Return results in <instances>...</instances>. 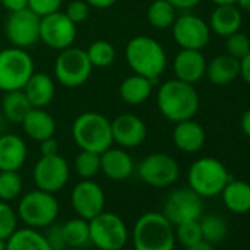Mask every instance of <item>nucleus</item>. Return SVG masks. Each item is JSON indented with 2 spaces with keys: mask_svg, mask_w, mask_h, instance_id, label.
Instances as JSON below:
<instances>
[{
  "mask_svg": "<svg viewBox=\"0 0 250 250\" xmlns=\"http://www.w3.org/2000/svg\"><path fill=\"white\" fill-rule=\"evenodd\" d=\"M212 3L218 5H235V0H210Z\"/></svg>",
  "mask_w": 250,
  "mask_h": 250,
  "instance_id": "50",
  "label": "nucleus"
},
{
  "mask_svg": "<svg viewBox=\"0 0 250 250\" xmlns=\"http://www.w3.org/2000/svg\"><path fill=\"white\" fill-rule=\"evenodd\" d=\"M22 191V180L18 171H0V200H15Z\"/></svg>",
  "mask_w": 250,
  "mask_h": 250,
  "instance_id": "35",
  "label": "nucleus"
},
{
  "mask_svg": "<svg viewBox=\"0 0 250 250\" xmlns=\"http://www.w3.org/2000/svg\"><path fill=\"white\" fill-rule=\"evenodd\" d=\"M232 177L227 167L215 158H200L194 161L188 169V187L200 197L219 196Z\"/></svg>",
  "mask_w": 250,
  "mask_h": 250,
  "instance_id": "5",
  "label": "nucleus"
},
{
  "mask_svg": "<svg viewBox=\"0 0 250 250\" xmlns=\"http://www.w3.org/2000/svg\"><path fill=\"white\" fill-rule=\"evenodd\" d=\"M139 177L150 187L165 188L174 184L180 175L177 161L167 153H152L139 165Z\"/></svg>",
  "mask_w": 250,
  "mask_h": 250,
  "instance_id": "11",
  "label": "nucleus"
},
{
  "mask_svg": "<svg viewBox=\"0 0 250 250\" xmlns=\"http://www.w3.org/2000/svg\"><path fill=\"white\" fill-rule=\"evenodd\" d=\"M85 52H87V56H88L93 68H107L113 63V61L116 58L115 47L106 40L93 42Z\"/></svg>",
  "mask_w": 250,
  "mask_h": 250,
  "instance_id": "33",
  "label": "nucleus"
},
{
  "mask_svg": "<svg viewBox=\"0 0 250 250\" xmlns=\"http://www.w3.org/2000/svg\"><path fill=\"white\" fill-rule=\"evenodd\" d=\"M225 47H227V53L238 61H241L249 52H250V40L246 34L243 33H234L228 37H225Z\"/></svg>",
  "mask_w": 250,
  "mask_h": 250,
  "instance_id": "38",
  "label": "nucleus"
},
{
  "mask_svg": "<svg viewBox=\"0 0 250 250\" xmlns=\"http://www.w3.org/2000/svg\"><path fill=\"white\" fill-rule=\"evenodd\" d=\"M33 109L24 90L6 91L2 99V112L5 118L14 124H21L27 113Z\"/></svg>",
  "mask_w": 250,
  "mask_h": 250,
  "instance_id": "29",
  "label": "nucleus"
},
{
  "mask_svg": "<svg viewBox=\"0 0 250 250\" xmlns=\"http://www.w3.org/2000/svg\"><path fill=\"white\" fill-rule=\"evenodd\" d=\"M5 33L14 47L28 49L40 42V17L28 8L11 12Z\"/></svg>",
  "mask_w": 250,
  "mask_h": 250,
  "instance_id": "12",
  "label": "nucleus"
},
{
  "mask_svg": "<svg viewBox=\"0 0 250 250\" xmlns=\"http://www.w3.org/2000/svg\"><path fill=\"white\" fill-rule=\"evenodd\" d=\"M174 231H175V240H178L184 247H190V246L196 244L197 241L203 240L199 219L181 222V224L175 225Z\"/></svg>",
  "mask_w": 250,
  "mask_h": 250,
  "instance_id": "36",
  "label": "nucleus"
},
{
  "mask_svg": "<svg viewBox=\"0 0 250 250\" xmlns=\"http://www.w3.org/2000/svg\"><path fill=\"white\" fill-rule=\"evenodd\" d=\"M156 103L164 118L177 124L186 119H193L199 110L200 99L193 84L174 78L165 81L159 87Z\"/></svg>",
  "mask_w": 250,
  "mask_h": 250,
  "instance_id": "1",
  "label": "nucleus"
},
{
  "mask_svg": "<svg viewBox=\"0 0 250 250\" xmlns=\"http://www.w3.org/2000/svg\"><path fill=\"white\" fill-rule=\"evenodd\" d=\"M87 2L88 6L91 8H97V9H107L110 6H113L116 3V0H84Z\"/></svg>",
  "mask_w": 250,
  "mask_h": 250,
  "instance_id": "47",
  "label": "nucleus"
},
{
  "mask_svg": "<svg viewBox=\"0 0 250 250\" xmlns=\"http://www.w3.org/2000/svg\"><path fill=\"white\" fill-rule=\"evenodd\" d=\"M240 127H241V131L244 133V136H246L247 139H250V109H247V110L241 115Z\"/></svg>",
  "mask_w": 250,
  "mask_h": 250,
  "instance_id": "46",
  "label": "nucleus"
},
{
  "mask_svg": "<svg viewBox=\"0 0 250 250\" xmlns=\"http://www.w3.org/2000/svg\"><path fill=\"white\" fill-rule=\"evenodd\" d=\"M125 61L134 74L143 75L153 83L167 68V53L162 44L149 36H136L125 46Z\"/></svg>",
  "mask_w": 250,
  "mask_h": 250,
  "instance_id": "2",
  "label": "nucleus"
},
{
  "mask_svg": "<svg viewBox=\"0 0 250 250\" xmlns=\"http://www.w3.org/2000/svg\"><path fill=\"white\" fill-rule=\"evenodd\" d=\"M241 24L243 15L235 5H218L209 20V28L221 37L237 33Z\"/></svg>",
  "mask_w": 250,
  "mask_h": 250,
  "instance_id": "24",
  "label": "nucleus"
},
{
  "mask_svg": "<svg viewBox=\"0 0 250 250\" xmlns=\"http://www.w3.org/2000/svg\"><path fill=\"white\" fill-rule=\"evenodd\" d=\"M25 96L28 97L33 107H46L52 103L56 87L52 77H49L44 72H33V75L28 78L25 87L22 88Z\"/></svg>",
  "mask_w": 250,
  "mask_h": 250,
  "instance_id": "23",
  "label": "nucleus"
},
{
  "mask_svg": "<svg viewBox=\"0 0 250 250\" xmlns=\"http://www.w3.org/2000/svg\"><path fill=\"white\" fill-rule=\"evenodd\" d=\"M205 75L215 85H228L240 75V61L228 53L219 55L206 65Z\"/></svg>",
  "mask_w": 250,
  "mask_h": 250,
  "instance_id": "26",
  "label": "nucleus"
},
{
  "mask_svg": "<svg viewBox=\"0 0 250 250\" xmlns=\"http://www.w3.org/2000/svg\"><path fill=\"white\" fill-rule=\"evenodd\" d=\"M167 2H169L175 9L188 11V9L196 8L202 2V0H167Z\"/></svg>",
  "mask_w": 250,
  "mask_h": 250,
  "instance_id": "44",
  "label": "nucleus"
},
{
  "mask_svg": "<svg viewBox=\"0 0 250 250\" xmlns=\"http://www.w3.org/2000/svg\"><path fill=\"white\" fill-rule=\"evenodd\" d=\"M61 6L62 0H28V9H31L40 18L61 11Z\"/></svg>",
  "mask_w": 250,
  "mask_h": 250,
  "instance_id": "39",
  "label": "nucleus"
},
{
  "mask_svg": "<svg viewBox=\"0 0 250 250\" xmlns=\"http://www.w3.org/2000/svg\"><path fill=\"white\" fill-rule=\"evenodd\" d=\"M72 139L81 150L103 153L112 147L110 121L97 112H84L72 122Z\"/></svg>",
  "mask_w": 250,
  "mask_h": 250,
  "instance_id": "4",
  "label": "nucleus"
},
{
  "mask_svg": "<svg viewBox=\"0 0 250 250\" xmlns=\"http://www.w3.org/2000/svg\"><path fill=\"white\" fill-rule=\"evenodd\" d=\"M40 152H42V156H52V155L59 153V143L55 139V136L40 142Z\"/></svg>",
  "mask_w": 250,
  "mask_h": 250,
  "instance_id": "42",
  "label": "nucleus"
},
{
  "mask_svg": "<svg viewBox=\"0 0 250 250\" xmlns=\"http://www.w3.org/2000/svg\"><path fill=\"white\" fill-rule=\"evenodd\" d=\"M33 180L37 188L56 193L62 190L69 180V165L63 156H42L33 169Z\"/></svg>",
  "mask_w": 250,
  "mask_h": 250,
  "instance_id": "14",
  "label": "nucleus"
},
{
  "mask_svg": "<svg viewBox=\"0 0 250 250\" xmlns=\"http://www.w3.org/2000/svg\"><path fill=\"white\" fill-rule=\"evenodd\" d=\"M17 215L31 228H46L56 221L59 203L53 193L37 188L21 197Z\"/></svg>",
  "mask_w": 250,
  "mask_h": 250,
  "instance_id": "6",
  "label": "nucleus"
},
{
  "mask_svg": "<svg viewBox=\"0 0 250 250\" xmlns=\"http://www.w3.org/2000/svg\"><path fill=\"white\" fill-rule=\"evenodd\" d=\"M63 250H83V247H66Z\"/></svg>",
  "mask_w": 250,
  "mask_h": 250,
  "instance_id": "52",
  "label": "nucleus"
},
{
  "mask_svg": "<svg viewBox=\"0 0 250 250\" xmlns=\"http://www.w3.org/2000/svg\"><path fill=\"white\" fill-rule=\"evenodd\" d=\"M222 202L228 210L232 213H247L250 212V184L241 180H229L224 187Z\"/></svg>",
  "mask_w": 250,
  "mask_h": 250,
  "instance_id": "27",
  "label": "nucleus"
},
{
  "mask_svg": "<svg viewBox=\"0 0 250 250\" xmlns=\"http://www.w3.org/2000/svg\"><path fill=\"white\" fill-rule=\"evenodd\" d=\"M46 228L47 229L44 232V238L47 240L52 250H63V249H66L63 232H62V225H58V224L53 222Z\"/></svg>",
  "mask_w": 250,
  "mask_h": 250,
  "instance_id": "41",
  "label": "nucleus"
},
{
  "mask_svg": "<svg viewBox=\"0 0 250 250\" xmlns=\"http://www.w3.org/2000/svg\"><path fill=\"white\" fill-rule=\"evenodd\" d=\"M6 250H52V247L44 238V234L27 227L17 229L6 240Z\"/></svg>",
  "mask_w": 250,
  "mask_h": 250,
  "instance_id": "28",
  "label": "nucleus"
},
{
  "mask_svg": "<svg viewBox=\"0 0 250 250\" xmlns=\"http://www.w3.org/2000/svg\"><path fill=\"white\" fill-rule=\"evenodd\" d=\"M199 222H200L203 240H206L210 244H216L225 240L228 234V224L222 216L210 213V215L202 216Z\"/></svg>",
  "mask_w": 250,
  "mask_h": 250,
  "instance_id": "32",
  "label": "nucleus"
},
{
  "mask_svg": "<svg viewBox=\"0 0 250 250\" xmlns=\"http://www.w3.org/2000/svg\"><path fill=\"white\" fill-rule=\"evenodd\" d=\"M34 72V62L25 49L0 50V90L3 93L22 90Z\"/></svg>",
  "mask_w": 250,
  "mask_h": 250,
  "instance_id": "7",
  "label": "nucleus"
},
{
  "mask_svg": "<svg viewBox=\"0 0 250 250\" xmlns=\"http://www.w3.org/2000/svg\"><path fill=\"white\" fill-rule=\"evenodd\" d=\"M171 28L172 37L181 49L202 50L210 40V28L208 22L193 14L177 17Z\"/></svg>",
  "mask_w": 250,
  "mask_h": 250,
  "instance_id": "15",
  "label": "nucleus"
},
{
  "mask_svg": "<svg viewBox=\"0 0 250 250\" xmlns=\"http://www.w3.org/2000/svg\"><path fill=\"white\" fill-rule=\"evenodd\" d=\"M134 250H174V225L161 212L143 213L133 229Z\"/></svg>",
  "mask_w": 250,
  "mask_h": 250,
  "instance_id": "3",
  "label": "nucleus"
},
{
  "mask_svg": "<svg viewBox=\"0 0 250 250\" xmlns=\"http://www.w3.org/2000/svg\"><path fill=\"white\" fill-rule=\"evenodd\" d=\"M27 145L20 136H0V171H20L27 161Z\"/></svg>",
  "mask_w": 250,
  "mask_h": 250,
  "instance_id": "21",
  "label": "nucleus"
},
{
  "mask_svg": "<svg viewBox=\"0 0 250 250\" xmlns=\"http://www.w3.org/2000/svg\"><path fill=\"white\" fill-rule=\"evenodd\" d=\"M18 215L8 205V202L0 200V240H8L18 228Z\"/></svg>",
  "mask_w": 250,
  "mask_h": 250,
  "instance_id": "37",
  "label": "nucleus"
},
{
  "mask_svg": "<svg viewBox=\"0 0 250 250\" xmlns=\"http://www.w3.org/2000/svg\"><path fill=\"white\" fill-rule=\"evenodd\" d=\"M53 71L61 85L68 88H77L88 81L93 71V65L84 49L71 46L61 50L59 56L55 61Z\"/></svg>",
  "mask_w": 250,
  "mask_h": 250,
  "instance_id": "9",
  "label": "nucleus"
},
{
  "mask_svg": "<svg viewBox=\"0 0 250 250\" xmlns=\"http://www.w3.org/2000/svg\"><path fill=\"white\" fill-rule=\"evenodd\" d=\"M100 171L113 181H124L131 177L134 171V162L124 149L109 147L100 153Z\"/></svg>",
  "mask_w": 250,
  "mask_h": 250,
  "instance_id": "20",
  "label": "nucleus"
},
{
  "mask_svg": "<svg viewBox=\"0 0 250 250\" xmlns=\"http://www.w3.org/2000/svg\"><path fill=\"white\" fill-rule=\"evenodd\" d=\"M103 188L93 180L80 181L71 193V205L77 215L85 221L93 219L104 209Z\"/></svg>",
  "mask_w": 250,
  "mask_h": 250,
  "instance_id": "16",
  "label": "nucleus"
},
{
  "mask_svg": "<svg viewBox=\"0 0 250 250\" xmlns=\"http://www.w3.org/2000/svg\"><path fill=\"white\" fill-rule=\"evenodd\" d=\"M112 139L121 147L134 149L143 145L147 136L146 124L134 113H121L110 121Z\"/></svg>",
  "mask_w": 250,
  "mask_h": 250,
  "instance_id": "17",
  "label": "nucleus"
},
{
  "mask_svg": "<svg viewBox=\"0 0 250 250\" xmlns=\"http://www.w3.org/2000/svg\"><path fill=\"white\" fill-rule=\"evenodd\" d=\"M24 133L34 142H43L56 133L55 118L44 107H33L21 122Z\"/></svg>",
  "mask_w": 250,
  "mask_h": 250,
  "instance_id": "22",
  "label": "nucleus"
},
{
  "mask_svg": "<svg viewBox=\"0 0 250 250\" xmlns=\"http://www.w3.org/2000/svg\"><path fill=\"white\" fill-rule=\"evenodd\" d=\"M235 5L240 11L250 12V0H235Z\"/></svg>",
  "mask_w": 250,
  "mask_h": 250,
  "instance_id": "49",
  "label": "nucleus"
},
{
  "mask_svg": "<svg viewBox=\"0 0 250 250\" xmlns=\"http://www.w3.org/2000/svg\"><path fill=\"white\" fill-rule=\"evenodd\" d=\"M206 65L208 62L202 50L181 49L174 58L172 71L177 80L188 84H196L205 77Z\"/></svg>",
  "mask_w": 250,
  "mask_h": 250,
  "instance_id": "18",
  "label": "nucleus"
},
{
  "mask_svg": "<svg viewBox=\"0 0 250 250\" xmlns=\"http://www.w3.org/2000/svg\"><path fill=\"white\" fill-rule=\"evenodd\" d=\"M240 75L247 84H250V52L240 61Z\"/></svg>",
  "mask_w": 250,
  "mask_h": 250,
  "instance_id": "45",
  "label": "nucleus"
},
{
  "mask_svg": "<svg viewBox=\"0 0 250 250\" xmlns=\"http://www.w3.org/2000/svg\"><path fill=\"white\" fill-rule=\"evenodd\" d=\"M77 39V24L65 12H53L40 18V40L55 50L71 47Z\"/></svg>",
  "mask_w": 250,
  "mask_h": 250,
  "instance_id": "13",
  "label": "nucleus"
},
{
  "mask_svg": "<svg viewBox=\"0 0 250 250\" xmlns=\"http://www.w3.org/2000/svg\"><path fill=\"white\" fill-rule=\"evenodd\" d=\"M203 197L190 187H181L169 193L164 203L165 218L175 227L181 222L197 221L203 213Z\"/></svg>",
  "mask_w": 250,
  "mask_h": 250,
  "instance_id": "10",
  "label": "nucleus"
},
{
  "mask_svg": "<svg viewBox=\"0 0 250 250\" xmlns=\"http://www.w3.org/2000/svg\"><path fill=\"white\" fill-rule=\"evenodd\" d=\"M65 14L74 24H80V22H84L88 18L90 6L87 5V2H84V0H74V2H71L66 6Z\"/></svg>",
  "mask_w": 250,
  "mask_h": 250,
  "instance_id": "40",
  "label": "nucleus"
},
{
  "mask_svg": "<svg viewBox=\"0 0 250 250\" xmlns=\"http://www.w3.org/2000/svg\"><path fill=\"white\" fill-rule=\"evenodd\" d=\"M90 241L100 250H122L128 241V229L113 212H100L88 221Z\"/></svg>",
  "mask_w": 250,
  "mask_h": 250,
  "instance_id": "8",
  "label": "nucleus"
},
{
  "mask_svg": "<svg viewBox=\"0 0 250 250\" xmlns=\"http://www.w3.org/2000/svg\"><path fill=\"white\" fill-rule=\"evenodd\" d=\"M172 140L178 150L186 153H196L205 146L206 133L199 122L193 119H186L175 124Z\"/></svg>",
  "mask_w": 250,
  "mask_h": 250,
  "instance_id": "19",
  "label": "nucleus"
},
{
  "mask_svg": "<svg viewBox=\"0 0 250 250\" xmlns=\"http://www.w3.org/2000/svg\"><path fill=\"white\" fill-rule=\"evenodd\" d=\"M62 232L66 247H83L90 241L88 221L83 218H74L62 224Z\"/></svg>",
  "mask_w": 250,
  "mask_h": 250,
  "instance_id": "31",
  "label": "nucleus"
},
{
  "mask_svg": "<svg viewBox=\"0 0 250 250\" xmlns=\"http://www.w3.org/2000/svg\"><path fill=\"white\" fill-rule=\"evenodd\" d=\"M74 168L83 180H93L100 172V155L90 150H81L74 161Z\"/></svg>",
  "mask_w": 250,
  "mask_h": 250,
  "instance_id": "34",
  "label": "nucleus"
},
{
  "mask_svg": "<svg viewBox=\"0 0 250 250\" xmlns=\"http://www.w3.org/2000/svg\"><path fill=\"white\" fill-rule=\"evenodd\" d=\"M0 250H6V241L0 240Z\"/></svg>",
  "mask_w": 250,
  "mask_h": 250,
  "instance_id": "51",
  "label": "nucleus"
},
{
  "mask_svg": "<svg viewBox=\"0 0 250 250\" xmlns=\"http://www.w3.org/2000/svg\"><path fill=\"white\" fill-rule=\"evenodd\" d=\"M187 250H213V244L208 243L206 240H200L196 244L187 247Z\"/></svg>",
  "mask_w": 250,
  "mask_h": 250,
  "instance_id": "48",
  "label": "nucleus"
},
{
  "mask_svg": "<svg viewBox=\"0 0 250 250\" xmlns=\"http://www.w3.org/2000/svg\"><path fill=\"white\" fill-rule=\"evenodd\" d=\"M0 3L9 12H17L28 8V0H0Z\"/></svg>",
  "mask_w": 250,
  "mask_h": 250,
  "instance_id": "43",
  "label": "nucleus"
},
{
  "mask_svg": "<svg viewBox=\"0 0 250 250\" xmlns=\"http://www.w3.org/2000/svg\"><path fill=\"white\" fill-rule=\"evenodd\" d=\"M155 83L143 75L133 74L119 84V97L124 103L136 106L145 103L153 91Z\"/></svg>",
  "mask_w": 250,
  "mask_h": 250,
  "instance_id": "25",
  "label": "nucleus"
},
{
  "mask_svg": "<svg viewBox=\"0 0 250 250\" xmlns=\"http://www.w3.org/2000/svg\"><path fill=\"white\" fill-rule=\"evenodd\" d=\"M177 20V9L167 0H153L147 9V21L156 30L171 28Z\"/></svg>",
  "mask_w": 250,
  "mask_h": 250,
  "instance_id": "30",
  "label": "nucleus"
}]
</instances>
